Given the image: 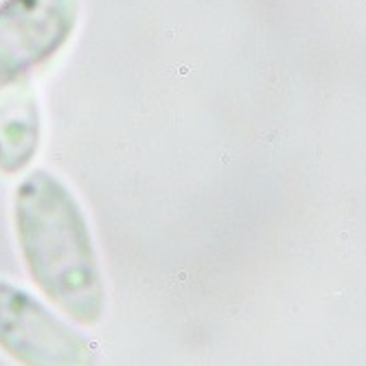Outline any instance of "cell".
Returning a JSON list of instances; mask_svg holds the SVG:
<instances>
[{"instance_id":"cell-1","label":"cell","mask_w":366,"mask_h":366,"mask_svg":"<svg viewBox=\"0 0 366 366\" xmlns=\"http://www.w3.org/2000/svg\"><path fill=\"white\" fill-rule=\"evenodd\" d=\"M13 224L31 279L66 316L94 324L105 289L81 206L53 173L37 169L15 189Z\"/></svg>"},{"instance_id":"cell-2","label":"cell","mask_w":366,"mask_h":366,"mask_svg":"<svg viewBox=\"0 0 366 366\" xmlns=\"http://www.w3.org/2000/svg\"><path fill=\"white\" fill-rule=\"evenodd\" d=\"M0 349L22 366H94L79 331L7 281H0Z\"/></svg>"},{"instance_id":"cell-3","label":"cell","mask_w":366,"mask_h":366,"mask_svg":"<svg viewBox=\"0 0 366 366\" xmlns=\"http://www.w3.org/2000/svg\"><path fill=\"white\" fill-rule=\"evenodd\" d=\"M77 24L75 0L0 2V90L15 86L64 48Z\"/></svg>"},{"instance_id":"cell-4","label":"cell","mask_w":366,"mask_h":366,"mask_svg":"<svg viewBox=\"0 0 366 366\" xmlns=\"http://www.w3.org/2000/svg\"><path fill=\"white\" fill-rule=\"evenodd\" d=\"M40 145V114L33 99H9L0 103V171L24 169Z\"/></svg>"}]
</instances>
